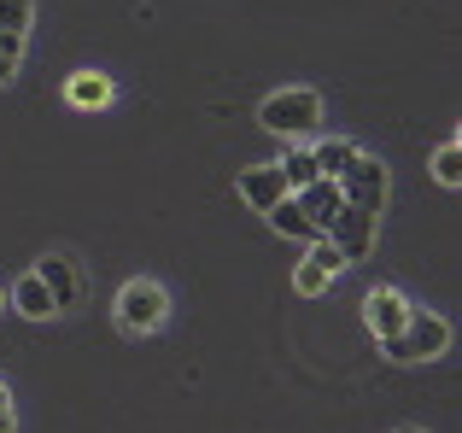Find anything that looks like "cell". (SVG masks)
Masks as SVG:
<instances>
[{"label": "cell", "instance_id": "cell-1", "mask_svg": "<svg viewBox=\"0 0 462 433\" xmlns=\"http://www.w3.org/2000/svg\"><path fill=\"white\" fill-rule=\"evenodd\" d=\"M258 124L270 135H310L322 124V94L316 88H275L270 100L258 106Z\"/></svg>", "mask_w": 462, "mask_h": 433}, {"label": "cell", "instance_id": "cell-2", "mask_svg": "<svg viewBox=\"0 0 462 433\" xmlns=\"http://www.w3.org/2000/svg\"><path fill=\"white\" fill-rule=\"evenodd\" d=\"M117 322H124V334H158L170 322V293L147 275H135V281L117 293Z\"/></svg>", "mask_w": 462, "mask_h": 433}, {"label": "cell", "instance_id": "cell-3", "mask_svg": "<svg viewBox=\"0 0 462 433\" xmlns=\"http://www.w3.org/2000/svg\"><path fill=\"white\" fill-rule=\"evenodd\" d=\"M339 194H346V206L381 216V211H386V194H393V176H386V164H381V159L357 152V159H351V170L339 176Z\"/></svg>", "mask_w": 462, "mask_h": 433}, {"label": "cell", "instance_id": "cell-4", "mask_svg": "<svg viewBox=\"0 0 462 433\" xmlns=\"http://www.w3.org/2000/svg\"><path fill=\"white\" fill-rule=\"evenodd\" d=\"M374 223H381V216H369V211H357V206H339L322 240H334L346 263H363L374 252Z\"/></svg>", "mask_w": 462, "mask_h": 433}, {"label": "cell", "instance_id": "cell-5", "mask_svg": "<svg viewBox=\"0 0 462 433\" xmlns=\"http://www.w3.org/2000/svg\"><path fill=\"white\" fill-rule=\"evenodd\" d=\"M404 357L410 364H421V357H445L451 352V322L439 317V310H410V322H404Z\"/></svg>", "mask_w": 462, "mask_h": 433}, {"label": "cell", "instance_id": "cell-6", "mask_svg": "<svg viewBox=\"0 0 462 433\" xmlns=\"http://www.w3.org/2000/svg\"><path fill=\"white\" fill-rule=\"evenodd\" d=\"M35 275H42V287L53 293V310H59V317L82 305V270L65 258V252H47V258L35 263Z\"/></svg>", "mask_w": 462, "mask_h": 433}, {"label": "cell", "instance_id": "cell-7", "mask_svg": "<svg viewBox=\"0 0 462 433\" xmlns=\"http://www.w3.org/2000/svg\"><path fill=\"white\" fill-rule=\"evenodd\" d=\"M363 322L374 328V340H393V334H404V322H410V299L398 293V287H374V293L363 299Z\"/></svg>", "mask_w": 462, "mask_h": 433}, {"label": "cell", "instance_id": "cell-8", "mask_svg": "<svg viewBox=\"0 0 462 433\" xmlns=\"http://www.w3.org/2000/svg\"><path fill=\"white\" fill-rule=\"evenodd\" d=\"M240 199H246L252 211H270L275 199H287V182H282V170L275 164H252V170H240Z\"/></svg>", "mask_w": 462, "mask_h": 433}, {"label": "cell", "instance_id": "cell-9", "mask_svg": "<svg viewBox=\"0 0 462 433\" xmlns=\"http://www.w3.org/2000/svg\"><path fill=\"white\" fill-rule=\"evenodd\" d=\"M293 199H299V211H305L310 223H316V235H328V223H334V211L346 206V194H339V182H328V176H316V182H310V188H299Z\"/></svg>", "mask_w": 462, "mask_h": 433}, {"label": "cell", "instance_id": "cell-10", "mask_svg": "<svg viewBox=\"0 0 462 433\" xmlns=\"http://www.w3.org/2000/svg\"><path fill=\"white\" fill-rule=\"evenodd\" d=\"M12 310H18V317H30V322H47V317H59V310H53V293L42 287V275H35V270L12 281Z\"/></svg>", "mask_w": 462, "mask_h": 433}, {"label": "cell", "instance_id": "cell-11", "mask_svg": "<svg viewBox=\"0 0 462 433\" xmlns=\"http://www.w3.org/2000/svg\"><path fill=\"white\" fill-rule=\"evenodd\" d=\"M263 216H270V228H275V235H287V240H305V246H310V240H322V235H316V223H310L305 211H299V199H293V194L275 199V206L263 211Z\"/></svg>", "mask_w": 462, "mask_h": 433}, {"label": "cell", "instance_id": "cell-12", "mask_svg": "<svg viewBox=\"0 0 462 433\" xmlns=\"http://www.w3.org/2000/svg\"><path fill=\"white\" fill-rule=\"evenodd\" d=\"M65 94H70V106H77V112H100L117 88H112V77H100V70H77Z\"/></svg>", "mask_w": 462, "mask_h": 433}, {"label": "cell", "instance_id": "cell-13", "mask_svg": "<svg viewBox=\"0 0 462 433\" xmlns=\"http://www.w3.org/2000/svg\"><path fill=\"white\" fill-rule=\"evenodd\" d=\"M310 159H316V176L339 182V176L351 170V159H357V147H351V141H316V147H310Z\"/></svg>", "mask_w": 462, "mask_h": 433}, {"label": "cell", "instance_id": "cell-14", "mask_svg": "<svg viewBox=\"0 0 462 433\" xmlns=\"http://www.w3.org/2000/svg\"><path fill=\"white\" fill-rule=\"evenodd\" d=\"M275 170H282L287 194H299V188H310V182H316V159H310V147H293V152H287L282 164H275Z\"/></svg>", "mask_w": 462, "mask_h": 433}, {"label": "cell", "instance_id": "cell-15", "mask_svg": "<svg viewBox=\"0 0 462 433\" xmlns=\"http://www.w3.org/2000/svg\"><path fill=\"white\" fill-rule=\"evenodd\" d=\"M35 0H0V35H30Z\"/></svg>", "mask_w": 462, "mask_h": 433}, {"label": "cell", "instance_id": "cell-16", "mask_svg": "<svg viewBox=\"0 0 462 433\" xmlns=\"http://www.w3.org/2000/svg\"><path fill=\"white\" fill-rule=\"evenodd\" d=\"M433 176H439V188L462 182V147H457V141H445V147L433 152Z\"/></svg>", "mask_w": 462, "mask_h": 433}, {"label": "cell", "instance_id": "cell-17", "mask_svg": "<svg viewBox=\"0 0 462 433\" xmlns=\"http://www.w3.org/2000/svg\"><path fill=\"white\" fill-rule=\"evenodd\" d=\"M18 65H23V35H0V88L18 77Z\"/></svg>", "mask_w": 462, "mask_h": 433}, {"label": "cell", "instance_id": "cell-18", "mask_svg": "<svg viewBox=\"0 0 462 433\" xmlns=\"http://www.w3.org/2000/svg\"><path fill=\"white\" fill-rule=\"evenodd\" d=\"M328 281H334V275H328V270H322V263H316V258H305V263H299V275H293V287H299V293H305V299H316V293H322Z\"/></svg>", "mask_w": 462, "mask_h": 433}, {"label": "cell", "instance_id": "cell-19", "mask_svg": "<svg viewBox=\"0 0 462 433\" xmlns=\"http://www.w3.org/2000/svg\"><path fill=\"white\" fill-rule=\"evenodd\" d=\"M310 258L322 263L328 275H339V270H346V258H339V246H334V240H310Z\"/></svg>", "mask_w": 462, "mask_h": 433}, {"label": "cell", "instance_id": "cell-20", "mask_svg": "<svg viewBox=\"0 0 462 433\" xmlns=\"http://www.w3.org/2000/svg\"><path fill=\"white\" fill-rule=\"evenodd\" d=\"M0 433H18V416H12V404H0Z\"/></svg>", "mask_w": 462, "mask_h": 433}, {"label": "cell", "instance_id": "cell-21", "mask_svg": "<svg viewBox=\"0 0 462 433\" xmlns=\"http://www.w3.org/2000/svg\"><path fill=\"white\" fill-rule=\"evenodd\" d=\"M0 404H12V392H6V381H0Z\"/></svg>", "mask_w": 462, "mask_h": 433}, {"label": "cell", "instance_id": "cell-22", "mask_svg": "<svg viewBox=\"0 0 462 433\" xmlns=\"http://www.w3.org/2000/svg\"><path fill=\"white\" fill-rule=\"evenodd\" d=\"M404 433H421V428H404Z\"/></svg>", "mask_w": 462, "mask_h": 433}, {"label": "cell", "instance_id": "cell-23", "mask_svg": "<svg viewBox=\"0 0 462 433\" xmlns=\"http://www.w3.org/2000/svg\"><path fill=\"white\" fill-rule=\"evenodd\" d=\"M0 305H6V293H0Z\"/></svg>", "mask_w": 462, "mask_h": 433}]
</instances>
